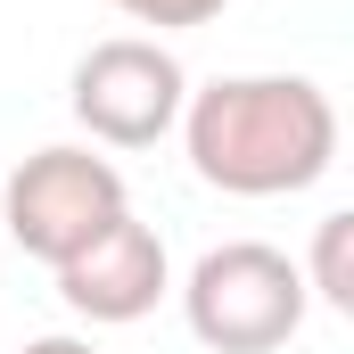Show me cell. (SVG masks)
I'll return each mask as SVG.
<instances>
[{
	"label": "cell",
	"mask_w": 354,
	"mask_h": 354,
	"mask_svg": "<svg viewBox=\"0 0 354 354\" xmlns=\"http://www.w3.org/2000/svg\"><path fill=\"white\" fill-rule=\"evenodd\" d=\"M174 132L223 198H297L338 165V107L313 75H223L181 99Z\"/></svg>",
	"instance_id": "obj_1"
},
{
	"label": "cell",
	"mask_w": 354,
	"mask_h": 354,
	"mask_svg": "<svg viewBox=\"0 0 354 354\" xmlns=\"http://www.w3.org/2000/svg\"><path fill=\"white\" fill-rule=\"evenodd\" d=\"M305 272L272 239H223L181 280V322L214 354H272L305 330Z\"/></svg>",
	"instance_id": "obj_2"
},
{
	"label": "cell",
	"mask_w": 354,
	"mask_h": 354,
	"mask_svg": "<svg viewBox=\"0 0 354 354\" xmlns=\"http://www.w3.org/2000/svg\"><path fill=\"white\" fill-rule=\"evenodd\" d=\"M115 214H132L124 174H115L99 149H75V140L33 149L17 174L0 181V223H8V239H17L33 264H50V272L66 264V256H83Z\"/></svg>",
	"instance_id": "obj_3"
},
{
	"label": "cell",
	"mask_w": 354,
	"mask_h": 354,
	"mask_svg": "<svg viewBox=\"0 0 354 354\" xmlns=\"http://www.w3.org/2000/svg\"><path fill=\"white\" fill-rule=\"evenodd\" d=\"M181 99H189V75L149 33L91 41L75 58V83H66V107H75V124L99 149H157L181 124Z\"/></svg>",
	"instance_id": "obj_4"
},
{
	"label": "cell",
	"mask_w": 354,
	"mask_h": 354,
	"mask_svg": "<svg viewBox=\"0 0 354 354\" xmlns=\"http://www.w3.org/2000/svg\"><path fill=\"white\" fill-rule=\"evenodd\" d=\"M174 288V256L165 239L140 223V214H115L83 256L58 264V297L75 322H99V330H124L140 313H157V297Z\"/></svg>",
	"instance_id": "obj_5"
},
{
	"label": "cell",
	"mask_w": 354,
	"mask_h": 354,
	"mask_svg": "<svg viewBox=\"0 0 354 354\" xmlns=\"http://www.w3.org/2000/svg\"><path fill=\"white\" fill-rule=\"evenodd\" d=\"M305 297H322L330 313H354V214H322L313 223V256H305Z\"/></svg>",
	"instance_id": "obj_6"
},
{
	"label": "cell",
	"mask_w": 354,
	"mask_h": 354,
	"mask_svg": "<svg viewBox=\"0 0 354 354\" xmlns=\"http://www.w3.org/2000/svg\"><path fill=\"white\" fill-rule=\"evenodd\" d=\"M107 8L132 25H157V33H189V25H214L231 0H107Z\"/></svg>",
	"instance_id": "obj_7"
},
{
	"label": "cell",
	"mask_w": 354,
	"mask_h": 354,
	"mask_svg": "<svg viewBox=\"0 0 354 354\" xmlns=\"http://www.w3.org/2000/svg\"><path fill=\"white\" fill-rule=\"evenodd\" d=\"M17 354H99L91 338H75V330H50V338H25Z\"/></svg>",
	"instance_id": "obj_8"
}]
</instances>
